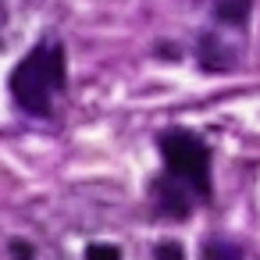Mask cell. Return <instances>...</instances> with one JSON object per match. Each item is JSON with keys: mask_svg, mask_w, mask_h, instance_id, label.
I'll use <instances>...</instances> for the list:
<instances>
[{"mask_svg": "<svg viewBox=\"0 0 260 260\" xmlns=\"http://www.w3.org/2000/svg\"><path fill=\"white\" fill-rule=\"evenodd\" d=\"M64 89V50L61 43H40L11 72V96L25 114L47 118L54 96Z\"/></svg>", "mask_w": 260, "mask_h": 260, "instance_id": "1", "label": "cell"}, {"mask_svg": "<svg viewBox=\"0 0 260 260\" xmlns=\"http://www.w3.org/2000/svg\"><path fill=\"white\" fill-rule=\"evenodd\" d=\"M160 157L168 175L182 178L196 196H210V150L196 132L171 128L160 136Z\"/></svg>", "mask_w": 260, "mask_h": 260, "instance_id": "2", "label": "cell"}, {"mask_svg": "<svg viewBox=\"0 0 260 260\" xmlns=\"http://www.w3.org/2000/svg\"><path fill=\"white\" fill-rule=\"evenodd\" d=\"M150 196H153L157 210H160L164 217H171V221H185L189 210H192V189H189L182 178H175V175H160V178H153Z\"/></svg>", "mask_w": 260, "mask_h": 260, "instance_id": "3", "label": "cell"}, {"mask_svg": "<svg viewBox=\"0 0 260 260\" xmlns=\"http://www.w3.org/2000/svg\"><path fill=\"white\" fill-rule=\"evenodd\" d=\"M196 54H200L203 72H228V68H232V50H228L217 36H203L200 47H196Z\"/></svg>", "mask_w": 260, "mask_h": 260, "instance_id": "4", "label": "cell"}, {"mask_svg": "<svg viewBox=\"0 0 260 260\" xmlns=\"http://www.w3.org/2000/svg\"><path fill=\"white\" fill-rule=\"evenodd\" d=\"M249 8H253V0H217L214 15L224 25H246L249 22Z\"/></svg>", "mask_w": 260, "mask_h": 260, "instance_id": "5", "label": "cell"}, {"mask_svg": "<svg viewBox=\"0 0 260 260\" xmlns=\"http://www.w3.org/2000/svg\"><path fill=\"white\" fill-rule=\"evenodd\" d=\"M203 260H242V249L232 239H207L203 242Z\"/></svg>", "mask_w": 260, "mask_h": 260, "instance_id": "6", "label": "cell"}, {"mask_svg": "<svg viewBox=\"0 0 260 260\" xmlns=\"http://www.w3.org/2000/svg\"><path fill=\"white\" fill-rule=\"evenodd\" d=\"M86 260H121V253H118V246H104V242H96V246L86 249Z\"/></svg>", "mask_w": 260, "mask_h": 260, "instance_id": "7", "label": "cell"}, {"mask_svg": "<svg viewBox=\"0 0 260 260\" xmlns=\"http://www.w3.org/2000/svg\"><path fill=\"white\" fill-rule=\"evenodd\" d=\"M153 256H157V260H185V253H182L178 242H160V246L153 249Z\"/></svg>", "mask_w": 260, "mask_h": 260, "instance_id": "8", "label": "cell"}, {"mask_svg": "<svg viewBox=\"0 0 260 260\" xmlns=\"http://www.w3.org/2000/svg\"><path fill=\"white\" fill-rule=\"evenodd\" d=\"M11 253H15L18 260H29V256H32V249H29V246H25L22 239H15V242H11Z\"/></svg>", "mask_w": 260, "mask_h": 260, "instance_id": "9", "label": "cell"}]
</instances>
